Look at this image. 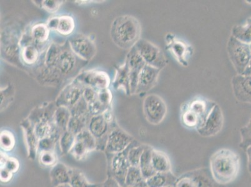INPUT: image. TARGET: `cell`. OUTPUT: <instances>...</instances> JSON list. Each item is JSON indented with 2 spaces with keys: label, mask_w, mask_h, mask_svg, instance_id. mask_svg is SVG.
<instances>
[{
  "label": "cell",
  "mask_w": 251,
  "mask_h": 187,
  "mask_svg": "<svg viewBox=\"0 0 251 187\" xmlns=\"http://www.w3.org/2000/svg\"><path fill=\"white\" fill-rule=\"evenodd\" d=\"M153 147L147 145L140 160L139 167L140 168L143 177L145 180L149 179L156 172L154 170L151 162V152Z\"/></svg>",
  "instance_id": "484cf974"
},
{
  "label": "cell",
  "mask_w": 251,
  "mask_h": 187,
  "mask_svg": "<svg viewBox=\"0 0 251 187\" xmlns=\"http://www.w3.org/2000/svg\"><path fill=\"white\" fill-rule=\"evenodd\" d=\"M77 58H78L70 47L63 49L59 56L57 70L61 75H69L74 72L77 66Z\"/></svg>",
  "instance_id": "ffe728a7"
},
{
  "label": "cell",
  "mask_w": 251,
  "mask_h": 187,
  "mask_svg": "<svg viewBox=\"0 0 251 187\" xmlns=\"http://www.w3.org/2000/svg\"><path fill=\"white\" fill-rule=\"evenodd\" d=\"M51 184L54 187L70 183V168L61 163L51 167L50 173Z\"/></svg>",
  "instance_id": "44dd1931"
},
{
  "label": "cell",
  "mask_w": 251,
  "mask_h": 187,
  "mask_svg": "<svg viewBox=\"0 0 251 187\" xmlns=\"http://www.w3.org/2000/svg\"><path fill=\"white\" fill-rule=\"evenodd\" d=\"M134 139L119 127L115 121L110 125V131L109 132L106 149V154H116L122 152L133 142Z\"/></svg>",
  "instance_id": "ba28073f"
},
{
  "label": "cell",
  "mask_w": 251,
  "mask_h": 187,
  "mask_svg": "<svg viewBox=\"0 0 251 187\" xmlns=\"http://www.w3.org/2000/svg\"><path fill=\"white\" fill-rule=\"evenodd\" d=\"M70 49L79 58L90 61L97 53V46L90 38L78 34L69 40Z\"/></svg>",
  "instance_id": "9c48e42d"
},
{
  "label": "cell",
  "mask_w": 251,
  "mask_h": 187,
  "mask_svg": "<svg viewBox=\"0 0 251 187\" xmlns=\"http://www.w3.org/2000/svg\"><path fill=\"white\" fill-rule=\"evenodd\" d=\"M85 88L76 80L68 84L61 91L56 99V106H65L72 109L83 97L84 89Z\"/></svg>",
  "instance_id": "7c38bea8"
},
{
  "label": "cell",
  "mask_w": 251,
  "mask_h": 187,
  "mask_svg": "<svg viewBox=\"0 0 251 187\" xmlns=\"http://www.w3.org/2000/svg\"><path fill=\"white\" fill-rule=\"evenodd\" d=\"M224 125V116L222 109L218 104L212 109L204 124L198 129V133L203 138H211L220 133Z\"/></svg>",
  "instance_id": "8fae6325"
},
{
  "label": "cell",
  "mask_w": 251,
  "mask_h": 187,
  "mask_svg": "<svg viewBox=\"0 0 251 187\" xmlns=\"http://www.w3.org/2000/svg\"><path fill=\"white\" fill-rule=\"evenodd\" d=\"M22 50H20L17 40L15 38H10V40L6 41V44L3 47V55L10 63H18L20 55L21 56Z\"/></svg>",
  "instance_id": "4316f807"
},
{
  "label": "cell",
  "mask_w": 251,
  "mask_h": 187,
  "mask_svg": "<svg viewBox=\"0 0 251 187\" xmlns=\"http://www.w3.org/2000/svg\"><path fill=\"white\" fill-rule=\"evenodd\" d=\"M181 122L185 128L190 130H197L201 126L199 117L194 112L182 104L181 109Z\"/></svg>",
  "instance_id": "d4e9b609"
},
{
  "label": "cell",
  "mask_w": 251,
  "mask_h": 187,
  "mask_svg": "<svg viewBox=\"0 0 251 187\" xmlns=\"http://www.w3.org/2000/svg\"><path fill=\"white\" fill-rule=\"evenodd\" d=\"M39 57V51L35 45H27L23 47L21 52L22 60L27 65H31L37 61Z\"/></svg>",
  "instance_id": "f35d334b"
},
{
  "label": "cell",
  "mask_w": 251,
  "mask_h": 187,
  "mask_svg": "<svg viewBox=\"0 0 251 187\" xmlns=\"http://www.w3.org/2000/svg\"><path fill=\"white\" fill-rule=\"evenodd\" d=\"M240 170V157L231 149H219L210 158V172L214 181L221 186H225L234 182Z\"/></svg>",
  "instance_id": "6da1fadb"
},
{
  "label": "cell",
  "mask_w": 251,
  "mask_h": 187,
  "mask_svg": "<svg viewBox=\"0 0 251 187\" xmlns=\"http://www.w3.org/2000/svg\"><path fill=\"white\" fill-rule=\"evenodd\" d=\"M246 155L248 157V168L249 172L251 175V145L246 150Z\"/></svg>",
  "instance_id": "11a10c76"
},
{
  "label": "cell",
  "mask_w": 251,
  "mask_h": 187,
  "mask_svg": "<svg viewBox=\"0 0 251 187\" xmlns=\"http://www.w3.org/2000/svg\"><path fill=\"white\" fill-rule=\"evenodd\" d=\"M126 61L128 65L129 70L131 94H135L139 76L147 64L137 51L135 47L129 50Z\"/></svg>",
  "instance_id": "5bb4252c"
},
{
  "label": "cell",
  "mask_w": 251,
  "mask_h": 187,
  "mask_svg": "<svg viewBox=\"0 0 251 187\" xmlns=\"http://www.w3.org/2000/svg\"><path fill=\"white\" fill-rule=\"evenodd\" d=\"M103 187H122L119 184L117 181L110 177H107V179L102 183Z\"/></svg>",
  "instance_id": "f5cc1de1"
},
{
  "label": "cell",
  "mask_w": 251,
  "mask_h": 187,
  "mask_svg": "<svg viewBox=\"0 0 251 187\" xmlns=\"http://www.w3.org/2000/svg\"><path fill=\"white\" fill-rule=\"evenodd\" d=\"M129 145L122 152L116 154H106L108 177L113 178L122 187L125 186L126 176L131 166L127 157Z\"/></svg>",
  "instance_id": "8992f818"
},
{
  "label": "cell",
  "mask_w": 251,
  "mask_h": 187,
  "mask_svg": "<svg viewBox=\"0 0 251 187\" xmlns=\"http://www.w3.org/2000/svg\"><path fill=\"white\" fill-rule=\"evenodd\" d=\"M146 180L143 177L139 166H130L126 176L125 186L123 187H129L136 186Z\"/></svg>",
  "instance_id": "8d00e7d4"
},
{
  "label": "cell",
  "mask_w": 251,
  "mask_h": 187,
  "mask_svg": "<svg viewBox=\"0 0 251 187\" xmlns=\"http://www.w3.org/2000/svg\"><path fill=\"white\" fill-rule=\"evenodd\" d=\"M13 174L12 172H10L6 168H1V173H0L1 182L3 183H8V182H10V180L12 179Z\"/></svg>",
  "instance_id": "816d5d0a"
},
{
  "label": "cell",
  "mask_w": 251,
  "mask_h": 187,
  "mask_svg": "<svg viewBox=\"0 0 251 187\" xmlns=\"http://www.w3.org/2000/svg\"><path fill=\"white\" fill-rule=\"evenodd\" d=\"M151 162L155 172H171L172 165L170 157L165 152L153 148L151 152Z\"/></svg>",
  "instance_id": "603a6c76"
},
{
  "label": "cell",
  "mask_w": 251,
  "mask_h": 187,
  "mask_svg": "<svg viewBox=\"0 0 251 187\" xmlns=\"http://www.w3.org/2000/svg\"><path fill=\"white\" fill-rule=\"evenodd\" d=\"M250 47H251V43H250Z\"/></svg>",
  "instance_id": "94428289"
},
{
  "label": "cell",
  "mask_w": 251,
  "mask_h": 187,
  "mask_svg": "<svg viewBox=\"0 0 251 187\" xmlns=\"http://www.w3.org/2000/svg\"><path fill=\"white\" fill-rule=\"evenodd\" d=\"M13 88L11 86L1 90V108H3L4 104L10 103L11 98L13 97Z\"/></svg>",
  "instance_id": "f907efd6"
},
{
  "label": "cell",
  "mask_w": 251,
  "mask_h": 187,
  "mask_svg": "<svg viewBox=\"0 0 251 187\" xmlns=\"http://www.w3.org/2000/svg\"><path fill=\"white\" fill-rule=\"evenodd\" d=\"M1 148L4 152H10L14 149L15 139L10 131H4L1 133Z\"/></svg>",
  "instance_id": "7bdbcfd3"
},
{
  "label": "cell",
  "mask_w": 251,
  "mask_h": 187,
  "mask_svg": "<svg viewBox=\"0 0 251 187\" xmlns=\"http://www.w3.org/2000/svg\"><path fill=\"white\" fill-rule=\"evenodd\" d=\"M113 84L116 90L120 89L124 91L126 94H131L129 70L126 61L124 65L118 68Z\"/></svg>",
  "instance_id": "cb8c5ba5"
},
{
  "label": "cell",
  "mask_w": 251,
  "mask_h": 187,
  "mask_svg": "<svg viewBox=\"0 0 251 187\" xmlns=\"http://www.w3.org/2000/svg\"><path fill=\"white\" fill-rule=\"evenodd\" d=\"M76 140L85 145L90 152L97 149V141L88 129H84L77 134Z\"/></svg>",
  "instance_id": "ab89813d"
},
{
  "label": "cell",
  "mask_w": 251,
  "mask_h": 187,
  "mask_svg": "<svg viewBox=\"0 0 251 187\" xmlns=\"http://www.w3.org/2000/svg\"><path fill=\"white\" fill-rule=\"evenodd\" d=\"M63 2V1H56V0H45V1H42L41 4H42V7L48 12L54 13L60 7Z\"/></svg>",
  "instance_id": "bcb514c9"
},
{
  "label": "cell",
  "mask_w": 251,
  "mask_h": 187,
  "mask_svg": "<svg viewBox=\"0 0 251 187\" xmlns=\"http://www.w3.org/2000/svg\"><path fill=\"white\" fill-rule=\"evenodd\" d=\"M96 187H103V186H102V184H99Z\"/></svg>",
  "instance_id": "91938a15"
},
{
  "label": "cell",
  "mask_w": 251,
  "mask_h": 187,
  "mask_svg": "<svg viewBox=\"0 0 251 187\" xmlns=\"http://www.w3.org/2000/svg\"><path fill=\"white\" fill-rule=\"evenodd\" d=\"M21 127L24 131L25 142L28 150V159L34 161L38 156L39 139L36 135L34 125L28 118L23 120Z\"/></svg>",
  "instance_id": "ac0fdd59"
},
{
  "label": "cell",
  "mask_w": 251,
  "mask_h": 187,
  "mask_svg": "<svg viewBox=\"0 0 251 187\" xmlns=\"http://www.w3.org/2000/svg\"><path fill=\"white\" fill-rule=\"evenodd\" d=\"M98 93V91L95 89L90 87H85L83 93V98L88 104H90L97 101Z\"/></svg>",
  "instance_id": "7dc6e473"
},
{
  "label": "cell",
  "mask_w": 251,
  "mask_h": 187,
  "mask_svg": "<svg viewBox=\"0 0 251 187\" xmlns=\"http://www.w3.org/2000/svg\"><path fill=\"white\" fill-rule=\"evenodd\" d=\"M71 117L72 113L69 108L65 106L57 107L53 116L54 124L61 132L67 131Z\"/></svg>",
  "instance_id": "83f0119b"
},
{
  "label": "cell",
  "mask_w": 251,
  "mask_h": 187,
  "mask_svg": "<svg viewBox=\"0 0 251 187\" xmlns=\"http://www.w3.org/2000/svg\"><path fill=\"white\" fill-rule=\"evenodd\" d=\"M231 35L244 43H251V17L243 24H237L232 29Z\"/></svg>",
  "instance_id": "f546056e"
},
{
  "label": "cell",
  "mask_w": 251,
  "mask_h": 187,
  "mask_svg": "<svg viewBox=\"0 0 251 187\" xmlns=\"http://www.w3.org/2000/svg\"><path fill=\"white\" fill-rule=\"evenodd\" d=\"M84 87H90L97 91L108 89L110 85L108 75L103 71L89 70L79 75L76 79Z\"/></svg>",
  "instance_id": "4fadbf2b"
},
{
  "label": "cell",
  "mask_w": 251,
  "mask_h": 187,
  "mask_svg": "<svg viewBox=\"0 0 251 187\" xmlns=\"http://www.w3.org/2000/svg\"><path fill=\"white\" fill-rule=\"evenodd\" d=\"M241 141L239 147L244 151L251 145V116L247 124L240 129Z\"/></svg>",
  "instance_id": "b9f144b4"
},
{
  "label": "cell",
  "mask_w": 251,
  "mask_h": 187,
  "mask_svg": "<svg viewBox=\"0 0 251 187\" xmlns=\"http://www.w3.org/2000/svg\"><path fill=\"white\" fill-rule=\"evenodd\" d=\"M75 141H76V136L71 133L70 132L66 131L61 134L59 140V144L63 156L70 154L71 150L74 147Z\"/></svg>",
  "instance_id": "e575fe53"
},
{
  "label": "cell",
  "mask_w": 251,
  "mask_h": 187,
  "mask_svg": "<svg viewBox=\"0 0 251 187\" xmlns=\"http://www.w3.org/2000/svg\"><path fill=\"white\" fill-rule=\"evenodd\" d=\"M112 93L108 89H105V90H102L98 91V100L101 103L106 106L107 108H109V106L111 103L112 101Z\"/></svg>",
  "instance_id": "c3c4849f"
},
{
  "label": "cell",
  "mask_w": 251,
  "mask_h": 187,
  "mask_svg": "<svg viewBox=\"0 0 251 187\" xmlns=\"http://www.w3.org/2000/svg\"><path fill=\"white\" fill-rule=\"evenodd\" d=\"M62 51V47L56 43H52L46 53L45 66L49 69H57L59 56Z\"/></svg>",
  "instance_id": "1f68e13d"
},
{
  "label": "cell",
  "mask_w": 251,
  "mask_h": 187,
  "mask_svg": "<svg viewBox=\"0 0 251 187\" xmlns=\"http://www.w3.org/2000/svg\"><path fill=\"white\" fill-rule=\"evenodd\" d=\"M226 49L230 62L237 74H243L251 58L250 45L230 35Z\"/></svg>",
  "instance_id": "3957f363"
},
{
  "label": "cell",
  "mask_w": 251,
  "mask_h": 187,
  "mask_svg": "<svg viewBox=\"0 0 251 187\" xmlns=\"http://www.w3.org/2000/svg\"><path fill=\"white\" fill-rule=\"evenodd\" d=\"M59 23V17L51 18L48 22L47 26L49 27L50 30H56L57 27H58Z\"/></svg>",
  "instance_id": "db71d44e"
},
{
  "label": "cell",
  "mask_w": 251,
  "mask_h": 187,
  "mask_svg": "<svg viewBox=\"0 0 251 187\" xmlns=\"http://www.w3.org/2000/svg\"><path fill=\"white\" fill-rule=\"evenodd\" d=\"M177 177L172 172H156L146 180L148 187H173Z\"/></svg>",
  "instance_id": "7402d4cb"
},
{
  "label": "cell",
  "mask_w": 251,
  "mask_h": 187,
  "mask_svg": "<svg viewBox=\"0 0 251 187\" xmlns=\"http://www.w3.org/2000/svg\"><path fill=\"white\" fill-rule=\"evenodd\" d=\"M216 104L215 102L202 97H195L190 102L184 103L187 108L194 112L200 117L201 122V127L204 124L207 116H209Z\"/></svg>",
  "instance_id": "d6986e66"
},
{
  "label": "cell",
  "mask_w": 251,
  "mask_h": 187,
  "mask_svg": "<svg viewBox=\"0 0 251 187\" xmlns=\"http://www.w3.org/2000/svg\"><path fill=\"white\" fill-rule=\"evenodd\" d=\"M110 125L105 120L102 115L93 116L91 118L88 129L97 141L96 150L104 152L109 132L110 131Z\"/></svg>",
  "instance_id": "30bf717a"
},
{
  "label": "cell",
  "mask_w": 251,
  "mask_h": 187,
  "mask_svg": "<svg viewBox=\"0 0 251 187\" xmlns=\"http://www.w3.org/2000/svg\"><path fill=\"white\" fill-rule=\"evenodd\" d=\"M242 74L244 75V76H251V58L248 66H246L245 70H244Z\"/></svg>",
  "instance_id": "9f6ffc18"
},
{
  "label": "cell",
  "mask_w": 251,
  "mask_h": 187,
  "mask_svg": "<svg viewBox=\"0 0 251 187\" xmlns=\"http://www.w3.org/2000/svg\"><path fill=\"white\" fill-rule=\"evenodd\" d=\"M167 38V48L172 52L178 62L184 66H188V59L192 54V47L181 41L172 38Z\"/></svg>",
  "instance_id": "e0dca14e"
},
{
  "label": "cell",
  "mask_w": 251,
  "mask_h": 187,
  "mask_svg": "<svg viewBox=\"0 0 251 187\" xmlns=\"http://www.w3.org/2000/svg\"><path fill=\"white\" fill-rule=\"evenodd\" d=\"M50 29L46 24H37L33 26L31 36L35 44H42L47 42L49 38Z\"/></svg>",
  "instance_id": "836d02e7"
},
{
  "label": "cell",
  "mask_w": 251,
  "mask_h": 187,
  "mask_svg": "<svg viewBox=\"0 0 251 187\" xmlns=\"http://www.w3.org/2000/svg\"><path fill=\"white\" fill-rule=\"evenodd\" d=\"M109 108H107L98 100L93 103L88 104V112L92 117L102 115Z\"/></svg>",
  "instance_id": "f6af8a7d"
},
{
  "label": "cell",
  "mask_w": 251,
  "mask_h": 187,
  "mask_svg": "<svg viewBox=\"0 0 251 187\" xmlns=\"http://www.w3.org/2000/svg\"><path fill=\"white\" fill-rule=\"evenodd\" d=\"M134 47L147 65L161 70L168 65V60L163 52L149 41L141 38Z\"/></svg>",
  "instance_id": "5b68a950"
},
{
  "label": "cell",
  "mask_w": 251,
  "mask_h": 187,
  "mask_svg": "<svg viewBox=\"0 0 251 187\" xmlns=\"http://www.w3.org/2000/svg\"><path fill=\"white\" fill-rule=\"evenodd\" d=\"M217 184L209 168H200L189 171L177 177L173 187H224Z\"/></svg>",
  "instance_id": "277c9868"
},
{
  "label": "cell",
  "mask_w": 251,
  "mask_h": 187,
  "mask_svg": "<svg viewBox=\"0 0 251 187\" xmlns=\"http://www.w3.org/2000/svg\"><path fill=\"white\" fill-rule=\"evenodd\" d=\"M231 84L237 101L251 104V76L237 74L232 77Z\"/></svg>",
  "instance_id": "2e32d148"
},
{
  "label": "cell",
  "mask_w": 251,
  "mask_h": 187,
  "mask_svg": "<svg viewBox=\"0 0 251 187\" xmlns=\"http://www.w3.org/2000/svg\"><path fill=\"white\" fill-rule=\"evenodd\" d=\"M75 23L74 18L69 16L59 17V23L56 31L64 36L71 35L74 32Z\"/></svg>",
  "instance_id": "74e56055"
},
{
  "label": "cell",
  "mask_w": 251,
  "mask_h": 187,
  "mask_svg": "<svg viewBox=\"0 0 251 187\" xmlns=\"http://www.w3.org/2000/svg\"><path fill=\"white\" fill-rule=\"evenodd\" d=\"M69 184L72 187H96L99 184L91 183L81 170L71 168Z\"/></svg>",
  "instance_id": "d6a6232c"
},
{
  "label": "cell",
  "mask_w": 251,
  "mask_h": 187,
  "mask_svg": "<svg viewBox=\"0 0 251 187\" xmlns=\"http://www.w3.org/2000/svg\"><path fill=\"white\" fill-rule=\"evenodd\" d=\"M56 187H71L70 184H67L61 185V186H59Z\"/></svg>",
  "instance_id": "680465c9"
},
{
  "label": "cell",
  "mask_w": 251,
  "mask_h": 187,
  "mask_svg": "<svg viewBox=\"0 0 251 187\" xmlns=\"http://www.w3.org/2000/svg\"><path fill=\"white\" fill-rule=\"evenodd\" d=\"M110 35L112 41L120 48L131 49L141 39L140 23L133 16H120L112 23Z\"/></svg>",
  "instance_id": "7a4b0ae2"
},
{
  "label": "cell",
  "mask_w": 251,
  "mask_h": 187,
  "mask_svg": "<svg viewBox=\"0 0 251 187\" xmlns=\"http://www.w3.org/2000/svg\"><path fill=\"white\" fill-rule=\"evenodd\" d=\"M147 146V144H144L136 140L132 142L129 145L128 154H127L130 165L139 166L141 156H142Z\"/></svg>",
  "instance_id": "4dcf8cb0"
},
{
  "label": "cell",
  "mask_w": 251,
  "mask_h": 187,
  "mask_svg": "<svg viewBox=\"0 0 251 187\" xmlns=\"http://www.w3.org/2000/svg\"><path fill=\"white\" fill-rule=\"evenodd\" d=\"M161 70L146 65L139 76L135 94L148 93L157 85Z\"/></svg>",
  "instance_id": "9a60e30c"
},
{
  "label": "cell",
  "mask_w": 251,
  "mask_h": 187,
  "mask_svg": "<svg viewBox=\"0 0 251 187\" xmlns=\"http://www.w3.org/2000/svg\"><path fill=\"white\" fill-rule=\"evenodd\" d=\"M37 157L40 165L45 167H52L58 163L55 151L41 152L38 153Z\"/></svg>",
  "instance_id": "60d3db41"
},
{
  "label": "cell",
  "mask_w": 251,
  "mask_h": 187,
  "mask_svg": "<svg viewBox=\"0 0 251 187\" xmlns=\"http://www.w3.org/2000/svg\"><path fill=\"white\" fill-rule=\"evenodd\" d=\"M91 117L92 116L90 114L80 116H72L68 125L67 131L76 136L83 130L88 129Z\"/></svg>",
  "instance_id": "f1b7e54d"
},
{
  "label": "cell",
  "mask_w": 251,
  "mask_h": 187,
  "mask_svg": "<svg viewBox=\"0 0 251 187\" xmlns=\"http://www.w3.org/2000/svg\"><path fill=\"white\" fill-rule=\"evenodd\" d=\"M167 106L158 95L150 94L143 102V112L147 121L152 125L161 124L167 115Z\"/></svg>",
  "instance_id": "52a82bcc"
},
{
  "label": "cell",
  "mask_w": 251,
  "mask_h": 187,
  "mask_svg": "<svg viewBox=\"0 0 251 187\" xmlns=\"http://www.w3.org/2000/svg\"><path fill=\"white\" fill-rule=\"evenodd\" d=\"M90 152L86 146L79 141H75V143L70 154L77 161H82L88 156Z\"/></svg>",
  "instance_id": "ee69618b"
},
{
  "label": "cell",
  "mask_w": 251,
  "mask_h": 187,
  "mask_svg": "<svg viewBox=\"0 0 251 187\" xmlns=\"http://www.w3.org/2000/svg\"><path fill=\"white\" fill-rule=\"evenodd\" d=\"M61 76L62 75L58 70L49 69L45 66L38 72V77L43 83L52 84L59 83Z\"/></svg>",
  "instance_id": "d590c367"
},
{
  "label": "cell",
  "mask_w": 251,
  "mask_h": 187,
  "mask_svg": "<svg viewBox=\"0 0 251 187\" xmlns=\"http://www.w3.org/2000/svg\"><path fill=\"white\" fill-rule=\"evenodd\" d=\"M1 168H6L13 173L18 172L20 168V163L17 159L14 157H7L4 165L1 166Z\"/></svg>",
  "instance_id": "681fc988"
},
{
  "label": "cell",
  "mask_w": 251,
  "mask_h": 187,
  "mask_svg": "<svg viewBox=\"0 0 251 187\" xmlns=\"http://www.w3.org/2000/svg\"><path fill=\"white\" fill-rule=\"evenodd\" d=\"M148 187L147 184V182H146V180H144L141 183L136 185V186H134L133 187Z\"/></svg>",
  "instance_id": "6f0895ef"
}]
</instances>
